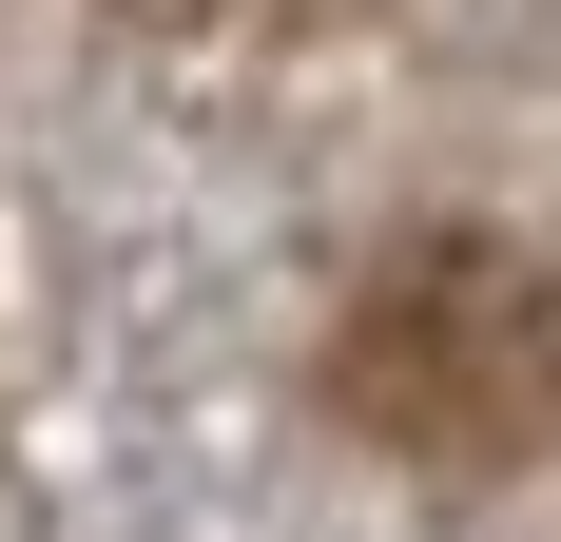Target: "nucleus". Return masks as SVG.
I'll return each mask as SVG.
<instances>
[{
	"instance_id": "1",
	"label": "nucleus",
	"mask_w": 561,
	"mask_h": 542,
	"mask_svg": "<svg viewBox=\"0 0 561 542\" xmlns=\"http://www.w3.org/2000/svg\"><path fill=\"white\" fill-rule=\"evenodd\" d=\"M330 407L368 445H407V465H446V485L542 465L561 445V271L484 252V233L388 252L348 291V329H330Z\"/></svg>"
}]
</instances>
